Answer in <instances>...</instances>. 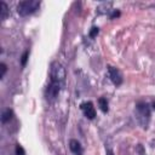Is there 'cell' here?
I'll return each mask as SVG.
<instances>
[{
  "mask_svg": "<svg viewBox=\"0 0 155 155\" xmlns=\"http://www.w3.org/2000/svg\"><path fill=\"white\" fill-rule=\"evenodd\" d=\"M153 108H154V109H155V103H154V104H153Z\"/></svg>",
  "mask_w": 155,
  "mask_h": 155,
  "instance_id": "2e32d148",
  "label": "cell"
},
{
  "mask_svg": "<svg viewBox=\"0 0 155 155\" xmlns=\"http://www.w3.org/2000/svg\"><path fill=\"white\" fill-rule=\"evenodd\" d=\"M24 154H25L24 149H23L19 144H17V145H16V155H24Z\"/></svg>",
  "mask_w": 155,
  "mask_h": 155,
  "instance_id": "7c38bea8",
  "label": "cell"
},
{
  "mask_svg": "<svg viewBox=\"0 0 155 155\" xmlns=\"http://www.w3.org/2000/svg\"><path fill=\"white\" fill-rule=\"evenodd\" d=\"M69 148H70V150H71V153L74 155H81L82 154V147L76 139H70Z\"/></svg>",
  "mask_w": 155,
  "mask_h": 155,
  "instance_id": "52a82bcc",
  "label": "cell"
},
{
  "mask_svg": "<svg viewBox=\"0 0 155 155\" xmlns=\"http://www.w3.org/2000/svg\"><path fill=\"white\" fill-rule=\"evenodd\" d=\"M7 16H8V7L4 1H1L0 2V19L5 21Z\"/></svg>",
  "mask_w": 155,
  "mask_h": 155,
  "instance_id": "ba28073f",
  "label": "cell"
},
{
  "mask_svg": "<svg viewBox=\"0 0 155 155\" xmlns=\"http://www.w3.org/2000/svg\"><path fill=\"white\" fill-rule=\"evenodd\" d=\"M80 108H81L84 115H85L87 119H90V120L94 119V116H96V110H94V107H93V104H92L91 102H85V103H82V104L80 105Z\"/></svg>",
  "mask_w": 155,
  "mask_h": 155,
  "instance_id": "5b68a950",
  "label": "cell"
},
{
  "mask_svg": "<svg viewBox=\"0 0 155 155\" xmlns=\"http://www.w3.org/2000/svg\"><path fill=\"white\" fill-rule=\"evenodd\" d=\"M0 69H1V73H0V79H2V78H4V75H5V73H6V70H7L6 64H5V63H1V64H0Z\"/></svg>",
  "mask_w": 155,
  "mask_h": 155,
  "instance_id": "8fae6325",
  "label": "cell"
},
{
  "mask_svg": "<svg viewBox=\"0 0 155 155\" xmlns=\"http://www.w3.org/2000/svg\"><path fill=\"white\" fill-rule=\"evenodd\" d=\"M62 86H63V85L59 84V82L51 81L50 85H48L47 88H46V98H47L48 101H53V99L58 96V93H59Z\"/></svg>",
  "mask_w": 155,
  "mask_h": 155,
  "instance_id": "277c9868",
  "label": "cell"
},
{
  "mask_svg": "<svg viewBox=\"0 0 155 155\" xmlns=\"http://www.w3.org/2000/svg\"><path fill=\"white\" fill-rule=\"evenodd\" d=\"M50 76L51 81H56L59 84H64L65 81V69L59 62H53L50 68Z\"/></svg>",
  "mask_w": 155,
  "mask_h": 155,
  "instance_id": "3957f363",
  "label": "cell"
},
{
  "mask_svg": "<svg viewBox=\"0 0 155 155\" xmlns=\"http://www.w3.org/2000/svg\"><path fill=\"white\" fill-rule=\"evenodd\" d=\"M39 6H40V1L38 0H24L18 4L17 12L21 16H28V15L34 13L39 8Z\"/></svg>",
  "mask_w": 155,
  "mask_h": 155,
  "instance_id": "7a4b0ae2",
  "label": "cell"
},
{
  "mask_svg": "<svg viewBox=\"0 0 155 155\" xmlns=\"http://www.w3.org/2000/svg\"><path fill=\"white\" fill-rule=\"evenodd\" d=\"M98 103H99L101 110H102L103 113H107V111H108V103H107V99H105V98H99V99H98Z\"/></svg>",
  "mask_w": 155,
  "mask_h": 155,
  "instance_id": "30bf717a",
  "label": "cell"
},
{
  "mask_svg": "<svg viewBox=\"0 0 155 155\" xmlns=\"http://www.w3.org/2000/svg\"><path fill=\"white\" fill-rule=\"evenodd\" d=\"M96 34H98V28H92V30H91V33H90L91 38H94Z\"/></svg>",
  "mask_w": 155,
  "mask_h": 155,
  "instance_id": "5bb4252c",
  "label": "cell"
},
{
  "mask_svg": "<svg viewBox=\"0 0 155 155\" xmlns=\"http://www.w3.org/2000/svg\"><path fill=\"white\" fill-rule=\"evenodd\" d=\"M12 110H10V109H6L2 114H1V122L2 124H5V122H7V121H10L11 120V117H12Z\"/></svg>",
  "mask_w": 155,
  "mask_h": 155,
  "instance_id": "9c48e42d",
  "label": "cell"
},
{
  "mask_svg": "<svg viewBox=\"0 0 155 155\" xmlns=\"http://www.w3.org/2000/svg\"><path fill=\"white\" fill-rule=\"evenodd\" d=\"M27 59H28V52H24V54L22 56V61H21V63H22V67H24V65H25V63H27Z\"/></svg>",
  "mask_w": 155,
  "mask_h": 155,
  "instance_id": "4fadbf2b",
  "label": "cell"
},
{
  "mask_svg": "<svg viewBox=\"0 0 155 155\" xmlns=\"http://www.w3.org/2000/svg\"><path fill=\"white\" fill-rule=\"evenodd\" d=\"M108 73H109L110 80L115 85H121V82H122V75H121V73H120L119 69H116L114 67H109L108 68Z\"/></svg>",
  "mask_w": 155,
  "mask_h": 155,
  "instance_id": "8992f818",
  "label": "cell"
},
{
  "mask_svg": "<svg viewBox=\"0 0 155 155\" xmlns=\"http://www.w3.org/2000/svg\"><path fill=\"white\" fill-rule=\"evenodd\" d=\"M136 117L143 128H147L150 121V109L147 103H138L136 107Z\"/></svg>",
  "mask_w": 155,
  "mask_h": 155,
  "instance_id": "6da1fadb",
  "label": "cell"
},
{
  "mask_svg": "<svg viewBox=\"0 0 155 155\" xmlns=\"http://www.w3.org/2000/svg\"><path fill=\"white\" fill-rule=\"evenodd\" d=\"M107 155H114V153H113L110 149H108V150H107Z\"/></svg>",
  "mask_w": 155,
  "mask_h": 155,
  "instance_id": "9a60e30c",
  "label": "cell"
}]
</instances>
